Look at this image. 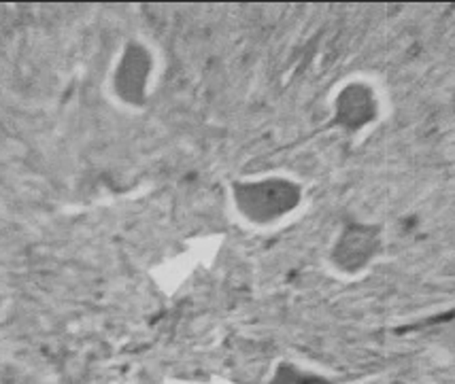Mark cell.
<instances>
[{
	"label": "cell",
	"mask_w": 455,
	"mask_h": 384,
	"mask_svg": "<svg viewBox=\"0 0 455 384\" xmlns=\"http://www.w3.org/2000/svg\"><path fill=\"white\" fill-rule=\"evenodd\" d=\"M238 198L249 215L277 217L279 213L291 208V204L296 202V192L283 183H264V185H249Z\"/></svg>",
	"instance_id": "1"
},
{
	"label": "cell",
	"mask_w": 455,
	"mask_h": 384,
	"mask_svg": "<svg viewBox=\"0 0 455 384\" xmlns=\"http://www.w3.org/2000/svg\"><path fill=\"white\" fill-rule=\"evenodd\" d=\"M340 113H343L345 117H354V126L357 123H364L366 119H371V113H372V100L371 96L366 94L362 88H351L347 94L343 96V100H340Z\"/></svg>",
	"instance_id": "2"
},
{
	"label": "cell",
	"mask_w": 455,
	"mask_h": 384,
	"mask_svg": "<svg viewBox=\"0 0 455 384\" xmlns=\"http://www.w3.org/2000/svg\"><path fill=\"white\" fill-rule=\"evenodd\" d=\"M275 384H296V378H294V372H281V376H279V380L275 382ZM305 384H322V382H317V380H311V378H307L305 380Z\"/></svg>",
	"instance_id": "3"
}]
</instances>
